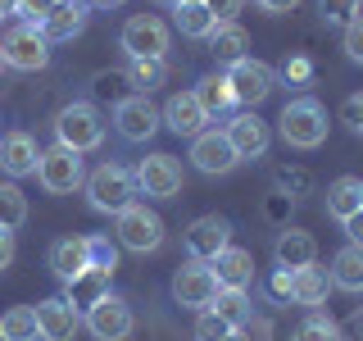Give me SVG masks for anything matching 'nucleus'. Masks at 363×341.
Wrapping results in <instances>:
<instances>
[{"mask_svg":"<svg viewBox=\"0 0 363 341\" xmlns=\"http://www.w3.org/2000/svg\"><path fill=\"white\" fill-rule=\"evenodd\" d=\"M327 287H332V278H327L323 269H313V264L291 273V301L295 305H309V310H313V305H323L327 301Z\"/></svg>","mask_w":363,"mask_h":341,"instance_id":"nucleus-26","label":"nucleus"},{"mask_svg":"<svg viewBox=\"0 0 363 341\" xmlns=\"http://www.w3.org/2000/svg\"><path fill=\"white\" fill-rule=\"evenodd\" d=\"M177 5H204V0H177Z\"/></svg>","mask_w":363,"mask_h":341,"instance_id":"nucleus-51","label":"nucleus"},{"mask_svg":"<svg viewBox=\"0 0 363 341\" xmlns=\"http://www.w3.org/2000/svg\"><path fill=\"white\" fill-rule=\"evenodd\" d=\"M223 341H250V337H245V328H232V332H227Z\"/></svg>","mask_w":363,"mask_h":341,"instance_id":"nucleus-49","label":"nucleus"},{"mask_svg":"<svg viewBox=\"0 0 363 341\" xmlns=\"http://www.w3.org/2000/svg\"><path fill=\"white\" fill-rule=\"evenodd\" d=\"M159 119L177 136H200L204 123H209V114H204V105L196 100V91H177V96H168V105L159 109Z\"/></svg>","mask_w":363,"mask_h":341,"instance_id":"nucleus-17","label":"nucleus"},{"mask_svg":"<svg viewBox=\"0 0 363 341\" xmlns=\"http://www.w3.org/2000/svg\"><path fill=\"white\" fill-rule=\"evenodd\" d=\"M359 9H363V0H318V14H323V23H332V28H345Z\"/></svg>","mask_w":363,"mask_h":341,"instance_id":"nucleus-36","label":"nucleus"},{"mask_svg":"<svg viewBox=\"0 0 363 341\" xmlns=\"http://www.w3.org/2000/svg\"><path fill=\"white\" fill-rule=\"evenodd\" d=\"M213 296H218V278H213V269L204 264V259H186L177 273H173V301L182 310H209Z\"/></svg>","mask_w":363,"mask_h":341,"instance_id":"nucleus-10","label":"nucleus"},{"mask_svg":"<svg viewBox=\"0 0 363 341\" xmlns=\"http://www.w3.org/2000/svg\"><path fill=\"white\" fill-rule=\"evenodd\" d=\"M86 18H91V14H86V5H82V0H64V5H60L50 18L41 23V37L50 41V45H55V41H73L77 32L86 28Z\"/></svg>","mask_w":363,"mask_h":341,"instance_id":"nucleus-22","label":"nucleus"},{"mask_svg":"<svg viewBox=\"0 0 363 341\" xmlns=\"http://www.w3.org/2000/svg\"><path fill=\"white\" fill-rule=\"evenodd\" d=\"M60 5H64V0H18V14L28 18V23H37V28H41V23L50 18Z\"/></svg>","mask_w":363,"mask_h":341,"instance_id":"nucleus-38","label":"nucleus"},{"mask_svg":"<svg viewBox=\"0 0 363 341\" xmlns=\"http://www.w3.org/2000/svg\"><path fill=\"white\" fill-rule=\"evenodd\" d=\"M86 9H113V5H123V0H82Z\"/></svg>","mask_w":363,"mask_h":341,"instance_id":"nucleus-48","label":"nucleus"},{"mask_svg":"<svg viewBox=\"0 0 363 341\" xmlns=\"http://www.w3.org/2000/svg\"><path fill=\"white\" fill-rule=\"evenodd\" d=\"M204 9L213 14V23H236V14L245 9V0H204Z\"/></svg>","mask_w":363,"mask_h":341,"instance_id":"nucleus-40","label":"nucleus"},{"mask_svg":"<svg viewBox=\"0 0 363 341\" xmlns=\"http://www.w3.org/2000/svg\"><path fill=\"white\" fill-rule=\"evenodd\" d=\"M363 210V182L359 178H336L332 187H327V214H332L336 223L354 219Z\"/></svg>","mask_w":363,"mask_h":341,"instance_id":"nucleus-24","label":"nucleus"},{"mask_svg":"<svg viewBox=\"0 0 363 341\" xmlns=\"http://www.w3.org/2000/svg\"><path fill=\"white\" fill-rule=\"evenodd\" d=\"M164 77H168L164 60H128V82L141 87V96H150V91L164 82Z\"/></svg>","mask_w":363,"mask_h":341,"instance_id":"nucleus-33","label":"nucleus"},{"mask_svg":"<svg viewBox=\"0 0 363 341\" xmlns=\"http://www.w3.org/2000/svg\"><path fill=\"white\" fill-rule=\"evenodd\" d=\"M82 242H86V264L91 269H105V273L118 269V246H113L109 237H82Z\"/></svg>","mask_w":363,"mask_h":341,"instance_id":"nucleus-34","label":"nucleus"},{"mask_svg":"<svg viewBox=\"0 0 363 341\" xmlns=\"http://www.w3.org/2000/svg\"><path fill=\"white\" fill-rule=\"evenodd\" d=\"M345 55L354 64H363V14H354L345 23Z\"/></svg>","mask_w":363,"mask_h":341,"instance_id":"nucleus-39","label":"nucleus"},{"mask_svg":"<svg viewBox=\"0 0 363 341\" xmlns=\"http://www.w3.org/2000/svg\"><path fill=\"white\" fill-rule=\"evenodd\" d=\"M340 119L350 123L359 136H363V91H354V96H345V105H340Z\"/></svg>","mask_w":363,"mask_h":341,"instance_id":"nucleus-41","label":"nucleus"},{"mask_svg":"<svg viewBox=\"0 0 363 341\" xmlns=\"http://www.w3.org/2000/svg\"><path fill=\"white\" fill-rule=\"evenodd\" d=\"M286 77H309V64H304V60H295V64H286Z\"/></svg>","mask_w":363,"mask_h":341,"instance_id":"nucleus-47","label":"nucleus"},{"mask_svg":"<svg viewBox=\"0 0 363 341\" xmlns=\"http://www.w3.org/2000/svg\"><path fill=\"white\" fill-rule=\"evenodd\" d=\"M0 18H5V14H0Z\"/></svg>","mask_w":363,"mask_h":341,"instance_id":"nucleus-55","label":"nucleus"},{"mask_svg":"<svg viewBox=\"0 0 363 341\" xmlns=\"http://www.w3.org/2000/svg\"><path fill=\"white\" fill-rule=\"evenodd\" d=\"M295 341H340V328L332 323V318L313 314V318H304V323L295 328Z\"/></svg>","mask_w":363,"mask_h":341,"instance_id":"nucleus-35","label":"nucleus"},{"mask_svg":"<svg viewBox=\"0 0 363 341\" xmlns=\"http://www.w3.org/2000/svg\"><path fill=\"white\" fill-rule=\"evenodd\" d=\"M86 200H91V210L96 214H113L118 219L128 205H136V178H132V168H123V164H100L96 173H86Z\"/></svg>","mask_w":363,"mask_h":341,"instance_id":"nucleus-2","label":"nucleus"},{"mask_svg":"<svg viewBox=\"0 0 363 341\" xmlns=\"http://www.w3.org/2000/svg\"><path fill=\"white\" fill-rule=\"evenodd\" d=\"M14 264V232L9 227H0V273Z\"/></svg>","mask_w":363,"mask_h":341,"instance_id":"nucleus-42","label":"nucleus"},{"mask_svg":"<svg viewBox=\"0 0 363 341\" xmlns=\"http://www.w3.org/2000/svg\"><path fill=\"white\" fill-rule=\"evenodd\" d=\"M37 159H41L37 136H28V132H5L0 136V173L28 178V173H37Z\"/></svg>","mask_w":363,"mask_h":341,"instance_id":"nucleus-18","label":"nucleus"},{"mask_svg":"<svg viewBox=\"0 0 363 341\" xmlns=\"http://www.w3.org/2000/svg\"><path fill=\"white\" fill-rule=\"evenodd\" d=\"M191 164L209 178H223V173H232L241 159H236V151L227 146V136L218 128H204L200 136H191Z\"/></svg>","mask_w":363,"mask_h":341,"instance_id":"nucleus-13","label":"nucleus"},{"mask_svg":"<svg viewBox=\"0 0 363 341\" xmlns=\"http://www.w3.org/2000/svg\"><path fill=\"white\" fill-rule=\"evenodd\" d=\"M50 269H55V278H60V282H73L82 269H91L82 237H64V242H55L50 246Z\"/></svg>","mask_w":363,"mask_h":341,"instance_id":"nucleus-25","label":"nucleus"},{"mask_svg":"<svg viewBox=\"0 0 363 341\" xmlns=\"http://www.w3.org/2000/svg\"><path fill=\"white\" fill-rule=\"evenodd\" d=\"M232 246V223L223 219V214H204V219H196L186 227V250L191 259H204L209 264L213 255H223V250Z\"/></svg>","mask_w":363,"mask_h":341,"instance_id":"nucleus-15","label":"nucleus"},{"mask_svg":"<svg viewBox=\"0 0 363 341\" xmlns=\"http://www.w3.org/2000/svg\"><path fill=\"white\" fill-rule=\"evenodd\" d=\"M173 5H177V0H173Z\"/></svg>","mask_w":363,"mask_h":341,"instance_id":"nucleus-56","label":"nucleus"},{"mask_svg":"<svg viewBox=\"0 0 363 341\" xmlns=\"http://www.w3.org/2000/svg\"><path fill=\"white\" fill-rule=\"evenodd\" d=\"M118 246L132 250V255H150V250L164 246V219L145 205H128L118 214Z\"/></svg>","mask_w":363,"mask_h":341,"instance_id":"nucleus-6","label":"nucleus"},{"mask_svg":"<svg viewBox=\"0 0 363 341\" xmlns=\"http://www.w3.org/2000/svg\"><path fill=\"white\" fill-rule=\"evenodd\" d=\"M345 232H350V246H363V210L354 219H345Z\"/></svg>","mask_w":363,"mask_h":341,"instance_id":"nucleus-43","label":"nucleus"},{"mask_svg":"<svg viewBox=\"0 0 363 341\" xmlns=\"http://www.w3.org/2000/svg\"><path fill=\"white\" fill-rule=\"evenodd\" d=\"M209 310L218 314L227 328H245V318H250V310H255V305H250V296H245V291L218 287V296H213V305H209Z\"/></svg>","mask_w":363,"mask_h":341,"instance_id":"nucleus-30","label":"nucleus"},{"mask_svg":"<svg viewBox=\"0 0 363 341\" xmlns=\"http://www.w3.org/2000/svg\"><path fill=\"white\" fill-rule=\"evenodd\" d=\"M118 41H123V50H128V60H164L168 23L155 18V14H132L128 23H123Z\"/></svg>","mask_w":363,"mask_h":341,"instance_id":"nucleus-8","label":"nucleus"},{"mask_svg":"<svg viewBox=\"0 0 363 341\" xmlns=\"http://www.w3.org/2000/svg\"><path fill=\"white\" fill-rule=\"evenodd\" d=\"M109 278H113V273H105V269H82L73 282H64V287H68V296H64V301L73 305L77 314H86L91 305L100 301V296H109Z\"/></svg>","mask_w":363,"mask_h":341,"instance_id":"nucleus-21","label":"nucleus"},{"mask_svg":"<svg viewBox=\"0 0 363 341\" xmlns=\"http://www.w3.org/2000/svg\"><path fill=\"white\" fill-rule=\"evenodd\" d=\"M18 9V0H0V14H14Z\"/></svg>","mask_w":363,"mask_h":341,"instance_id":"nucleus-50","label":"nucleus"},{"mask_svg":"<svg viewBox=\"0 0 363 341\" xmlns=\"http://www.w3.org/2000/svg\"><path fill=\"white\" fill-rule=\"evenodd\" d=\"M327 278H332V287H336V291L363 296V246H340Z\"/></svg>","mask_w":363,"mask_h":341,"instance_id":"nucleus-23","label":"nucleus"},{"mask_svg":"<svg viewBox=\"0 0 363 341\" xmlns=\"http://www.w3.org/2000/svg\"><path fill=\"white\" fill-rule=\"evenodd\" d=\"M113 128H118L123 141H150V136L164 128V119H159V109L150 105V96H123L118 105H113Z\"/></svg>","mask_w":363,"mask_h":341,"instance_id":"nucleus-11","label":"nucleus"},{"mask_svg":"<svg viewBox=\"0 0 363 341\" xmlns=\"http://www.w3.org/2000/svg\"><path fill=\"white\" fill-rule=\"evenodd\" d=\"M55 141H60L64 151H73V155L96 151V146L105 141V114L91 105V100H73V105H64L60 119H55Z\"/></svg>","mask_w":363,"mask_h":341,"instance_id":"nucleus-3","label":"nucleus"},{"mask_svg":"<svg viewBox=\"0 0 363 341\" xmlns=\"http://www.w3.org/2000/svg\"><path fill=\"white\" fill-rule=\"evenodd\" d=\"M277 182H281V187H295V191H304V187H309V173H277Z\"/></svg>","mask_w":363,"mask_h":341,"instance_id":"nucleus-45","label":"nucleus"},{"mask_svg":"<svg viewBox=\"0 0 363 341\" xmlns=\"http://www.w3.org/2000/svg\"><path fill=\"white\" fill-rule=\"evenodd\" d=\"M295 5H300V0H259V9H268V14H291Z\"/></svg>","mask_w":363,"mask_h":341,"instance_id":"nucleus-44","label":"nucleus"},{"mask_svg":"<svg viewBox=\"0 0 363 341\" xmlns=\"http://www.w3.org/2000/svg\"><path fill=\"white\" fill-rule=\"evenodd\" d=\"M318 264V242H313V232H304V227H286V232L277 237V269H309Z\"/></svg>","mask_w":363,"mask_h":341,"instance_id":"nucleus-19","label":"nucleus"},{"mask_svg":"<svg viewBox=\"0 0 363 341\" xmlns=\"http://www.w3.org/2000/svg\"><path fill=\"white\" fill-rule=\"evenodd\" d=\"M132 178H136V191H145L155 200H173L182 191V164L173 155H145Z\"/></svg>","mask_w":363,"mask_h":341,"instance_id":"nucleus-12","label":"nucleus"},{"mask_svg":"<svg viewBox=\"0 0 363 341\" xmlns=\"http://www.w3.org/2000/svg\"><path fill=\"white\" fill-rule=\"evenodd\" d=\"M359 328H363V310H359Z\"/></svg>","mask_w":363,"mask_h":341,"instance_id":"nucleus-53","label":"nucleus"},{"mask_svg":"<svg viewBox=\"0 0 363 341\" xmlns=\"http://www.w3.org/2000/svg\"><path fill=\"white\" fill-rule=\"evenodd\" d=\"M227 332H232V328H227L213 310H200V318H196V341H223Z\"/></svg>","mask_w":363,"mask_h":341,"instance_id":"nucleus-37","label":"nucleus"},{"mask_svg":"<svg viewBox=\"0 0 363 341\" xmlns=\"http://www.w3.org/2000/svg\"><path fill=\"white\" fill-rule=\"evenodd\" d=\"M37 178L50 196H68V191H77L86 182L82 155L64 151V146H50V151H41V159H37Z\"/></svg>","mask_w":363,"mask_h":341,"instance_id":"nucleus-9","label":"nucleus"},{"mask_svg":"<svg viewBox=\"0 0 363 341\" xmlns=\"http://www.w3.org/2000/svg\"><path fill=\"white\" fill-rule=\"evenodd\" d=\"M0 341H5V332H0Z\"/></svg>","mask_w":363,"mask_h":341,"instance_id":"nucleus-54","label":"nucleus"},{"mask_svg":"<svg viewBox=\"0 0 363 341\" xmlns=\"http://www.w3.org/2000/svg\"><path fill=\"white\" fill-rule=\"evenodd\" d=\"M272 291H277V296H291V273H286V269L272 273Z\"/></svg>","mask_w":363,"mask_h":341,"instance_id":"nucleus-46","label":"nucleus"},{"mask_svg":"<svg viewBox=\"0 0 363 341\" xmlns=\"http://www.w3.org/2000/svg\"><path fill=\"white\" fill-rule=\"evenodd\" d=\"M0 55H5V68L37 73V68L50 64V41L41 37L37 23H14V28L0 37Z\"/></svg>","mask_w":363,"mask_h":341,"instance_id":"nucleus-4","label":"nucleus"},{"mask_svg":"<svg viewBox=\"0 0 363 341\" xmlns=\"http://www.w3.org/2000/svg\"><path fill=\"white\" fill-rule=\"evenodd\" d=\"M28 223V196L14 187V182H0V227H23Z\"/></svg>","mask_w":363,"mask_h":341,"instance_id":"nucleus-32","label":"nucleus"},{"mask_svg":"<svg viewBox=\"0 0 363 341\" xmlns=\"http://www.w3.org/2000/svg\"><path fill=\"white\" fill-rule=\"evenodd\" d=\"M37 328H41V341H77L82 314H77L64 296H50V301L37 305Z\"/></svg>","mask_w":363,"mask_h":341,"instance_id":"nucleus-16","label":"nucleus"},{"mask_svg":"<svg viewBox=\"0 0 363 341\" xmlns=\"http://www.w3.org/2000/svg\"><path fill=\"white\" fill-rule=\"evenodd\" d=\"M209 269H213V278H218V287L245 291V287H250V278H255V255H250V250L227 246L223 255H213V259H209Z\"/></svg>","mask_w":363,"mask_h":341,"instance_id":"nucleus-20","label":"nucleus"},{"mask_svg":"<svg viewBox=\"0 0 363 341\" xmlns=\"http://www.w3.org/2000/svg\"><path fill=\"white\" fill-rule=\"evenodd\" d=\"M173 18H177L182 37H200V41H209V32L218 28V23H213V14H209L204 5H177Z\"/></svg>","mask_w":363,"mask_h":341,"instance_id":"nucleus-31","label":"nucleus"},{"mask_svg":"<svg viewBox=\"0 0 363 341\" xmlns=\"http://www.w3.org/2000/svg\"><path fill=\"white\" fill-rule=\"evenodd\" d=\"M196 100L204 105V114H209V119H218V114H227V109L236 105V96H232V87H227L223 73L200 77V82H196Z\"/></svg>","mask_w":363,"mask_h":341,"instance_id":"nucleus-28","label":"nucleus"},{"mask_svg":"<svg viewBox=\"0 0 363 341\" xmlns=\"http://www.w3.org/2000/svg\"><path fill=\"white\" fill-rule=\"evenodd\" d=\"M209 50L218 55L223 64H236V60H245V50H250V37H245V28H241V23H218V28L209 32Z\"/></svg>","mask_w":363,"mask_h":341,"instance_id":"nucleus-27","label":"nucleus"},{"mask_svg":"<svg viewBox=\"0 0 363 341\" xmlns=\"http://www.w3.org/2000/svg\"><path fill=\"white\" fill-rule=\"evenodd\" d=\"M227 87H232V96H236V105H264V100L272 96V87H277V73H272V64L264 60H236V64H227Z\"/></svg>","mask_w":363,"mask_h":341,"instance_id":"nucleus-5","label":"nucleus"},{"mask_svg":"<svg viewBox=\"0 0 363 341\" xmlns=\"http://www.w3.org/2000/svg\"><path fill=\"white\" fill-rule=\"evenodd\" d=\"M0 73H5V55H0Z\"/></svg>","mask_w":363,"mask_h":341,"instance_id":"nucleus-52","label":"nucleus"},{"mask_svg":"<svg viewBox=\"0 0 363 341\" xmlns=\"http://www.w3.org/2000/svg\"><path fill=\"white\" fill-rule=\"evenodd\" d=\"M223 136H227V146L236 151V159H264L268 141H272L268 123L259 119V114H236V119L223 128Z\"/></svg>","mask_w":363,"mask_h":341,"instance_id":"nucleus-14","label":"nucleus"},{"mask_svg":"<svg viewBox=\"0 0 363 341\" xmlns=\"http://www.w3.org/2000/svg\"><path fill=\"white\" fill-rule=\"evenodd\" d=\"M82 323H86V332L96 341H128L132 328H136V318H132V305L123 301V296L109 291V296H100V301L82 314Z\"/></svg>","mask_w":363,"mask_h":341,"instance_id":"nucleus-7","label":"nucleus"},{"mask_svg":"<svg viewBox=\"0 0 363 341\" xmlns=\"http://www.w3.org/2000/svg\"><path fill=\"white\" fill-rule=\"evenodd\" d=\"M0 332H5V341H41L37 305H14V310H5L0 314Z\"/></svg>","mask_w":363,"mask_h":341,"instance_id":"nucleus-29","label":"nucleus"},{"mask_svg":"<svg viewBox=\"0 0 363 341\" xmlns=\"http://www.w3.org/2000/svg\"><path fill=\"white\" fill-rule=\"evenodd\" d=\"M277 132L291 151H318L327 141V109L313 96H295L277 119Z\"/></svg>","mask_w":363,"mask_h":341,"instance_id":"nucleus-1","label":"nucleus"}]
</instances>
